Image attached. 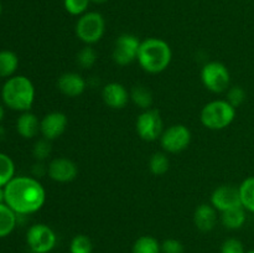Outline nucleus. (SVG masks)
<instances>
[{
    "instance_id": "14",
    "label": "nucleus",
    "mask_w": 254,
    "mask_h": 253,
    "mask_svg": "<svg viewBox=\"0 0 254 253\" xmlns=\"http://www.w3.org/2000/svg\"><path fill=\"white\" fill-rule=\"evenodd\" d=\"M103 102L112 109H123L130 99V92L119 82H111L102 89Z\"/></svg>"
},
{
    "instance_id": "34",
    "label": "nucleus",
    "mask_w": 254,
    "mask_h": 253,
    "mask_svg": "<svg viewBox=\"0 0 254 253\" xmlns=\"http://www.w3.org/2000/svg\"><path fill=\"white\" fill-rule=\"evenodd\" d=\"M4 114H5V112H4V107H2L1 104H0V122H1L2 119H4Z\"/></svg>"
},
{
    "instance_id": "29",
    "label": "nucleus",
    "mask_w": 254,
    "mask_h": 253,
    "mask_svg": "<svg viewBox=\"0 0 254 253\" xmlns=\"http://www.w3.org/2000/svg\"><path fill=\"white\" fill-rule=\"evenodd\" d=\"M246 98H247V93L245 89L241 86H232L227 89V98L226 101L230 104H232L235 108H238L245 103Z\"/></svg>"
},
{
    "instance_id": "5",
    "label": "nucleus",
    "mask_w": 254,
    "mask_h": 253,
    "mask_svg": "<svg viewBox=\"0 0 254 253\" xmlns=\"http://www.w3.org/2000/svg\"><path fill=\"white\" fill-rule=\"evenodd\" d=\"M76 36L86 45H93L103 37L106 32V20L97 11L84 12L76 22Z\"/></svg>"
},
{
    "instance_id": "17",
    "label": "nucleus",
    "mask_w": 254,
    "mask_h": 253,
    "mask_svg": "<svg viewBox=\"0 0 254 253\" xmlns=\"http://www.w3.org/2000/svg\"><path fill=\"white\" fill-rule=\"evenodd\" d=\"M40 121L36 114L30 111L22 112L16 121V130L22 138L31 139L40 133Z\"/></svg>"
},
{
    "instance_id": "3",
    "label": "nucleus",
    "mask_w": 254,
    "mask_h": 253,
    "mask_svg": "<svg viewBox=\"0 0 254 253\" xmlns=\"http://www.w3.org/2000/svg\"><path fill=\"white\" fill-rule=\"evenodd\" d=\"M2 102L12 111L27 112L35 101V87L26 76H12L1 89Z\"/></svg>"
},
{
    "instance_id": "16",
    "label": "nucleus",
    "mask_w": 254,
    "mask_h": 253,
    "mask_svg": "<svg viewBox=\"0 0 254 253\" xmlns=\"http://www.w3.org/2000/svg\"><path fill=\"white\" fill-rule=\"evenodd\" d=\"M218 211L211 203H201L193 212V223L201 232H211L217 225L220 216Z\"/></svg>"
},
{
    "instance_id": "6",
    "label": "nucleus",
    "mask_w": 254,
    "mask_h": 253,
    "mask_svg": "<svg viewBox=\"0 0 254 253\" xmlns=\"http://www.w3.org/2000/svg\"><path fill=\"white\" fill-rule=\"evenodd\" d=\"M201 82L212 93L227 92L231 83V73L227 66L220 61H211L201 69Z\"/></svg>"
},
{
    "instance_id": "10",
    "label": "nucleus",
    "mask_w": 254,
    "mask_h": 253,
    "mask_svg": "<svg viewBox=\"0 0 254 253\" xmlns=\"http://www.w3.org/2000/svg\"><path fill=\"white\" fill-rule=\"evenodd\" d=\"M141 41L133 34H122L114 42L113 61L118 66H128L136 61Z\"/></svg>"
},
{
    "instance_id": "28",
    "label": "nucleus",
    "mask_w": 254,
    "mask_h": 253,
    "mask_svg": "<svg viewBox=\"0 0 254 253\" xmlns=\"http://www.w3.org/2000/svg\"><path fill=\"white\" fill-rule=\"evenodd\" d=\"M89 0H64V6L68 14L81 16L88 9Z\"/></svg>"
},
{
    "instance_id": "8",
    "label": "nucleus",
    "mask_w": 254,
    "mask_h": 253,
    "mask_svg": "<svg viewBox=\"0 0 254 253\" xmlns=\"http://www.w3.org/2000/svg\"><path fill=\"white\" fill-rule=\"evenodd\" d=\"M138 135L145 141H154L160 139L164 131V122L156 109H145L138 116L135 122Z\"/></svg>"
},
{
    "instance_id": "32",
    "label": "nucleus",
    "mask_w": 254,
    "mask_h": 253,
    "mask_svg": "<svg viewBox=\"0 0 254 253\" xmlns=\"http://www.w3.org/2000/svg\"><path fill=\"white\" fill-rule=\"evenodd\" d=\"M184 245L176 238H166L161 242V253H184Z\"/></svg>"
},
{
    "instance_id": "21",
    "label": "nucleus",
    "mask_w": 254,
    "mask_h": 253,
    "mask_svg": "<svg viewBox=\"0 0 254 253\" xmlns=\"http://www.w3.org/2000/svg\"><path fill=\"white\" fill-rule=\"evenodd\" d=\"M131 253H161V243L154 236H140L133 243Z\"/></svg>"
},
{
    "instance_id": "9",
    "label": "nucleus",
    "mask_w": 254,
    "mask_h": 253,
    "mask_svg": "<svg viewBox=\"0 0 254 253\" xmlns=\"http://www.w3.org/2000/svg\"><path fill=\"white\" fill-rule=\"evenodd\" d=\"M159 140H160V145L163 146L164 151L166 153H181L190 145L191 131L184 124H173L164 129Z\"/></svg>"
},
{
    "instance_id": "1",
    "label": "nucleus",
    "mask_w": 254,
    "mask_h": 253,
    "mask_svg": "<svg viewBox=\"0 0 254 253\" xmlns=\"http://www.w3.org/2000/svg\"><path fill=\"white\" fill-rule=\"evenodd\" d=\"M4 190L5 203L16 215H31L46 202V190L34 176H15Z\"/></svg>"
},
{
    "instance_id": "2",
    "label": "nucleus",
    "mask_w": 254,
    "mask_h": 253,
    "mask_svg": "<svg viewBox=\"0 0 254 253\" xmlns=\"http://www.w3.org/2000/svg\"><path fill=\"white\" fill-rule=\"evenodd\" d=\"M171 60L173 51L165 40L148 37L141 41L136 61L145 72L151 74L160 73L168 68Z\"/></svg>"
},
{
    "instance_id": "30",
    "label": "nucleus",
    "mask_w": 254,
    "mask_h": 253,
    "mask_svg": "<svg viewBox=\"0 0 254 253\" xmlns=\"http://www.w3.org/2000/svg\"><path fill=\"white\" fill-rule=\"evenodd\" d=\"M32 154H34L35 159L37 161H45L51 154V143L47 139L42 138L35 143L34 149H32Z\"/></svg>"
},
{
    "instance_id": "37",
    "label": "nucleus",
    "mask_w": 254,
    "mask_h": 253,
    "mask_svg": "<svg viewBox=\"0 0 254 253\" xmlns=\"http://www.w3.org/2000/svg\"><path fill=\"white\" fill-rule=\"evenodd\" d=\"M247 253H254V250H251V251H247Z\"/></svg>"
},
{
    "instance_id": "19",
    "label": "nucleus",
    "mask_w": 254,
    "mask_h": 253,
    "mask_svg": "<svg viewBox=\"0 0 254 253\" xmlns=\"http://www.w3.org/2000/svg\"><path fill=\"white\" fill-rule=\"evenodd\" d=\"M19 67V57L10 50L0 51V78H10Z\"/></svg>"
},
{
    "instance_id": "33",
    "label": "nucleus",
    "mask_w": 254,
    "mask_h": 253,
    "mask_svg": "<svg viewBox=\"0 0 254 253\" xmlns=\"http://www.w3.org/2000/svg\"><path fill=\"white\" fill-rule=\"evenodd\" d=\"M5 202V190L4 188H0V203Z\"/></svg>"
},
{
    "instance_id": "23",
    "label": "nucleus",
    "mask_w": 254,
    "mask_h": 253,
    "mask_svg": "<svg viewBox=\"0 0 254 253\" xmlns=\"http://www.w3.org/2000/svg\"><path fill=\"white\" fill-rule=\"evenodd\" d=\"M130 99L143 111L150 109L153 104V93L145 86H135L130 91Z\"/></svg>"
},
{
    "instance_id": "12",
    "label": "nucleus",
    "mask_w": 254,
    "mask_h": 253,
    "mask_svg": "<svg viewBox=\"0 0 254 253\" xmlns=\"http://www.w3.org/2000/svg\"><path fill=\"white\" fill-rule=\"evenodd\" d=\"M47 174L50 179L56 183H71L78 175V166L73 160L64 156L52 159L47 165Z\"/></svg>"
},
{
    "instance_id": "13",
    "label": "nucleus",
    "mask_w": 254,
    "mask_h": 253,
    "mask_svg": "<svg viewBox=\"0 0 254 253\" xmlns=\"http://www.w3.org/2000/svg\"><path fill=\"white\" fill-rule=\"evenodd\" d=\"M68 126V118L64 112L47 113L40 123V133L45 139L52 141L60 138Z\"/></svg>"
},
{
    "instance_id": "7",
    "label": "nucleus",
    "mask_w": 254,
    "mask_h": 253,
    "mask_svg": "<svg viewBox=\"0 0 254 253\" xmlns=\"http://www.w3.org/2000/svg\"><path fill=\"white\" fill-rule=\"evenodd\" d=\"M26 243L34 253H50L57 245V235L46 223H35L27 230Z\"/></svg>"
},
{
    "instance_id": "20",
    "label": "nucleus",
    "mask_w": 254,
    "mask_h": 253,
    "mask_svg": "<svg viewBox=\"0 0 254 253\" xmlns=\"http://www.w3.org/2000/svg\"><path fill=\"white\" fill-rule=\"evenodd\" d=\"M17 223V215L6 205L0 203V238L9 236L15 230Z\"/></svg>"
},
{
    "instance_id": "18",
    "label": "nucleus",
    "mask_w": 254,
    "mask_h": 253,
    "mask_svg": "<svg viewBox=\"0 0 254 253\" xmlns=\"http://www.w3.org/2000/svg\"><path fill=\"white\" fill-rule=\"evenodd\" d=\"M246 208L243 206L241 207L231 208V210L223 211L220 213V221L223 227L227 230H240L245 226L247 221V213Z\"/></svg>"
},
{
    "instance_id": "35",
    "label": "nucleus",
    "mask_w": 254,
    "mask_h": 253,
    "mask_svg": "<svg viewBox=\"0 0 254 253\" xmlns=\"http://www.w3.org/2000/svg\"><path fill=\"white\" fill-rule=\"evenodd\" d=\"M91 2H96V4H103V2H106L107 0H89Z\"/></svg>"
},
{
    "instance_id": "15",
    "label": "nucleus",
    "mask_w": 254,
    "mask_h": 253,
    "mask_svg": "<svg viewBox=\"0 0 254 253\" xmlns=\"http://www.w3.org/2000/svg\"><path fill=\"white\" fill-rule=\"evenodd\" d=\"M86 79L76 72H66L62 73L57 79V88L64 96L74 98L86 91Z\"/></svg>"
},
{
    "instance_id": "26",
    "label": "nucleus",
    "mask_w": 254,
    "mask_h": 253,
    "mask_svg": "<svg viewBox=\"0 0 254 253\" xmlns=\"http://www.w3.org/2000/svg\"><path fill=\"white\" fill-rule=\"evenodd\" d=\"M97 60H98V54H97L96 49L92 47V45H86L84 47H82L76 56L78 66L84 69L92 68L96 64Z\"/></svg>"
},
{
    "instance_id": "27",
    "label": "nucleus",
    "mask_w": 254,
    "mask_h": 253,
    "mask_svg": "<svg viewBox=\"0 0 254 253\" xmlns=\"http://www.w3.org/2000/svg\"><path fill=\"white\" fill-rule=\"evenodd\" d=\"M93 252V243L92 240L86 235H76L69 242L68 253H92Z\"/></svg>"
},
{
    "instance_id": "31",
    "label": "nucleus",
    "mask_w": 254,
    "mask_h": 253,
    "mask_svg": "<svg viewBox=\"0 0 254 253\" xmlns=\"http://www.w3.org/2000/svg\"><path fill=\"white\" fill-rule=\"evenodd\" d=\"M220 253H247V251L242 241L236 237H230L222 242Z\"/></svg>"
},
{
    "instance_id": "4",
    "label": "nucleus",
    "mask_w": 254,
    "mask_h": 253,
    "mask_svg": "<svg viewBox=\"0 0 254 253\" xmlns=\"http://www.w3.org/2000/svg\"><path fill=\"white\" fill-rule=\"evenodd\" d=\"M237 108L226 99H216L203 106L200 113V121L205 128L211 130H222L233 123Z\"/></svg>"
},
{
    "instance_id": "22",
    "label": "nucleus",
    "mask_w": 254,
    "mask_h": 253,
    "mask_svg": "<svg viewBox=\"0 0 254 253\" xmlns=\"http://www.w3.org/2000/svg\"><path fill=\"white\" fill-rule=\"evenodd\" d=\"M242 206L250 212L254 213V176L245 179L238 186Z\"/></svg>"
},
{
    "instance_id": "25",
    "label": "nucleus",
    "mask_w": 254,
    "mask_h": 253,
    "mask_svg": "<svg viewBox=\"0 0 254 253\" xmlns=\"http://www.w3.org/2000/svg\"><path fill=\"white\" fill-rule=\"evenodd\" d=\"M15 178V164L7 154L0 153V188H5Z\"/></svg>"
},
{
    "instance_id": "24",
    "label": "nucleus",
    "mask_w": 254,
    "mask_h": 253,
    "mask_svg": "<svg viewBox=\"0 0 254 253\" xmlns=\"http://www.w3.org/2000/svg\"><path fill=\"white\" fill-rule=\"evenodd\" d=\"M170 168V160L165 153H154L149 159V170L153 175L163 176L165 175Z\"/></svg>"
},
{
    "instance_id": "11",
    "label": "nucleus",
    "mask_w": 254,
    "mask_h": 253,
    "mask_svg": "<svg viewBox=\"0 0 254 253\" xmlns=\"http://www.w3.org/2000/svg\"><path fill=\"white\" fill-rule=\"evenodd\" d=\"M210 203L220 213L223 211L231 210V208L241 207L242 202H241L240 189H238V186L233 185L218 186L213 190L212 195H211Z\"/></svg>"
},
{
    "instance_id": "36",
    "label": "nucleus",
    "mask_w": 254,
    "mask_h": 253,
    "mask_svg": "<svg viewBox=\"0 0 254 253\" xmlns=\"http://www.w3.org/2000/svg\"><path fill=\"white\" fill-rule=\"evenodd\" d=\"M2 12V6H1V2H0V15H1Z\"/></svg>"
}]
</instances>
